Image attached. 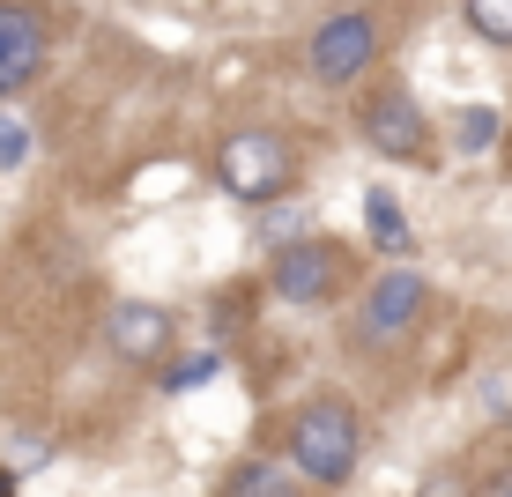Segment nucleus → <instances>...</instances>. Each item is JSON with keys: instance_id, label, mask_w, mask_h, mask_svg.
<instances>
[{"instance_id": "dca6fc26", "label": "nucleus", "mask_w": 512, "mask_h": 497, "mask_svg": "<svg viewBox=\"0 0 512 497\" xmlns=\"http://www.w3.org/2000/svg\"><path fill=\"white\" fill-rule=\"evenodd\" d=\"M483 497H512V460H505V468H490V483H483Z\"/></svg>"}, {"instance_id": "6e6552de", "label": "nucleus", "mask_w": 512, "mask_h": 497, "mask_svg": "<svg viewBox=\"0 0 512 497\" xmlns=\"http://www.w3.org/2000/svg\"><path fill=\"white\" fill-rule=\"evenodd\" d=\"M104 342H112L127 364H164V349H171V312H164V305H112Z\"/></svg>"}, {"instance_id": "7ed1b4c3", "label": "nucleus", "mask_w": 512, "mask_h": 497, "mask_svg": "<svg viewBox=\"0 0 512 497\" xmlns=\"http://www.w3.org/2000/svg\"><path fill=\"white\" fill-rule=\"evenodd\" d=\"M216 179H223V193H238V201H275V193L290 186V149H282L275 134L245 127L216 149Z\"/></svg>"}, {"instance_id": "9b49d317", "label": "nucleus", "mask_w": 512, "mask_h": 497, "mask_svg": "<svg viewBox=\"0 0 512 497\" xmlns=\"http://www.w3.org/2000/svg\"><path fill=\"white\" fill-rule=\"evenodd\" d=\"M208 379H223V357L216 349H201V357H179L164 371V394H193V386H208Z\"/></svg>"}, {"instance_id": "f3484780", "label": "nucleus", "mask_w": 512, "mask_h": 497, "mask_svg": "<svg viewBox=\"0 0 512 497\" xmlns=\"http://www.w3.org/2000/svg\"><path fill=\"white\" fill-rule=\"evenodd\" d=\"M423 497H468V490L453 483V475H438V483H423Z\"/></svg>"}, {"instance_id": "f8f14e48", "label": "nucleus", "mask_w": 512, "mask_h": 497, "mask_svg": "<svg viewBox=\"0 0 512 497\" xmlns=\"http://www.w3.org/2000/svg\"><path fill=\"white\" fill-rule=\"evenodd\" d=\"M468 23H475V38L512 45V0H468Z\"/></svg>"}, {"instance_id": "4468645a", "label": "nucleus", "mask_w": 512, "mask_h": 497, "mask_svg": "<svg viewBox=\"0 0 512 497\" xmlns=\"http://www.w3.org/2000/svg\"><path fill=\"white\" fill-rule=\"evenodd\" d=\"M30 156V127H15V119H0V171H15Z\"/></svg>"}, {"instance_id": "0eeeda50", "label": "nucleus", "mask_w": 512, "mask_h": 497, "mask_svg": "<svg viewBox=\"0 0 512 497\" xmlns=\"http://www.w3.org/2000/svg\"><path fill=\"white\" fill-rule=\"evenodd\" d=\"M38 67H45V15L0 0V97L30 90V82H38Z\"/></svg>"}, {"instance_id": "ddd939ff", "label": "nucleus", "mask_w": 512, "mask_h": 497, "mask_svg": "<svg viewBox=\"0 0 512 497\" xmlns=\"http://www.w3.org/2000/svg\"><path fill=\"white\" fill-rule=\"evenodd\" d=\"M498 127H505L498 112H483V104H468V112L453 119V141H461V149H490V141H498Z\"/></svg>"}, {"instance_id": "423d86ee", "label": "nucleus", "mask_w": 512, "mask_h": 497, "mask_svg": "<svg viewBox=\"0 0 512 497\" xmlns=\"http://www.w3.org/2000/svg\"><path fill=\"white\" fill-rule=\"evenodd\" d=\"M372 45H379V30H372V15H334V23L312 30V75L320 82H357L364 67H372Z\"/></svg>"}, {"instance_id": "39448f33", "label": "nucleus", "mask_w": 512, "mask_h": 497, "mask_svg": "<svg viewBox=\"0 0 512 497\" xmlns=\"http://www.w3.org/2000/svg\"><path fill=\"white\" fill-rule=\"evenodd\" d=\"M364 141H372L379 156H401V164H416V156L431 149V127H423L416 97L401 90V82H386V90L364 97Z\"/></svg>"}, {"instance_id": "f03ea898", "label": "nucleus", "mask_w": 512, "mask_h": 497, "mask_svg": "<svg viewBox=\"0 0 512 497\" xmlns=\"http://www.w3.org/2000/svg\"><path fill=\"white\" fill-rule=\"evenodd\" d=\"M342 275H349V245H334V238L282 245V253L268 260V290L282 297V305H327V297L342 290Z\"/></svg>"}, {"instance_id": "a211bd4d", "label": "nucleus", "mask_w": 512, "mask_h": 497, "mask_svg": "<svg viewBox=\"0 0 512 497\" xmlns=\"http://www.w3.org/2000/svg\"><path fill=\"white\" fill-rule=\"evenodd\" d=\"M0 497H15V468H0Z\"/></svg>"}, {"instance_id": "2eb2a0df", "label": "nucleus", "mask_w": 512, "mask_h": 497, "mask_svg": "<svg viewBox=\"0 0 512 497\" xmlns=\"http://www.w3.org/2000/svg\"><path fill=\"white\" fill-rule=\"evenodd\" d=\"M483 408L490 416H512V371H490L483 379Z\"/></svg>"}, {"instance_id": "9d476101", "label": "nucleus", "mask_w": 512, "mask_h": 497, "mask_svg": "<svg viewBox=\"0 0 512 497\" xmlns=\"http://www.w3.org/2000/svg\"><path fill=\"white\" fill-rule=\"evenodd\" d=\"M364 230H372V245H386V253H401L409 245V216H401V201L386 186L364 193Z\"/></svg>"}, {"instance_id": "f257e3e1", "label": "nucleus", "mask_w": 512, "mask_h": 497, "mask_svg": "<svg viewBox=\"0 0 512 497\" xmlns=\"http://www.w3.org/2000/svg\"><path fill=\"white\" fill-rule=\"evenodd\" d=\"M364 460V423L349 401H305L290 416V468L305 475V483H327L342 490L349 475H357Z\"/></svg>"}, {"instance_id": "1a4fd4ad", "label": "nucleus", "mask_w": 512, "mask_h": 497, "mask_svg": "<svg viewBox=\"0 0 512 497\" xmlns=\"http://www.w3.org/2000/svg\"><path fill=\"white\" fill-rule=\"evenodd\" d=\"M223 497H305V490H297V468H290V460L253 453V460H238V468H231Z\"/></svg>"}, {"instance_id": "20e7f679", "label": "nucleus", "mask_w": 512, "mask_h": 497, "mask_svg": "<svg viewBox=\"0 0 512 497\" xmlns=\"http://www.w3.org/2000/svg\"><path fill=\"white\" fill-rule=\"evenodd\" d=\"M423 312H431L423 275H409V268L379 275L372 290H364V342H409V334L423 327Z\"/></svg>"}]
</instances>
